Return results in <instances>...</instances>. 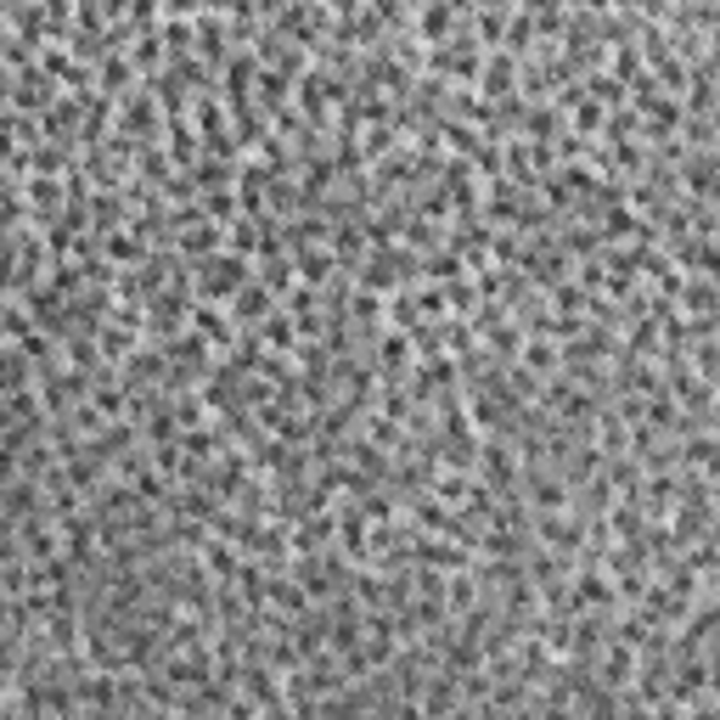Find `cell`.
Listing matches in <instances>:
<instances>
[{
	"instance_id": "obj_1",
	"label": "cell",
	"mask_w": 720,
	"mask_h": 720,
	"mask_svg": "<svg viewBox=\"0 0 720 720\" xmlns=\"http://www.w3.org/2000/svg\"><path fill=\"white\" fill-rule=\"evenodd\" d=\"M253 282V253H237V248H220V253H209V259H198V270H192V288H198V299H237L242 288Z\"/></svg>"
},
{
	"instance_id": "obj_2",
	"label": "cell",
	"mask_w": 720,
	"mask_h": 720,
	"mask_svg": "<svg viewBox=\"0 0 720 720\" xmlns=\"http://www.w3.org/2000/svg\"><path fill=\"white\" fill-rule=\"evenodd\" d=\"M231 316H237V327H259V321H270V316H277V293H270L259 277L231 299Z\"/></svg>"
},
{
	"instance_id": "obj_3",
	"label": "cell",
	"mask_w": 720,
	"mask_h": 720,
	"mask_svg": "<svg viewBox=\"0 0 720 720\" xmlns=\"http://www.w3.org/2000/svg\"><path fill=\"white\" fill-rule=\"evenodd\" d=\"M417 29H422V40H439V34L450 29V0H428L422 18H417Z\"/></svg>"
},
{
	"instance_id": "obj_4",
	"label": "cell",
	"mask_w": 720,
	"mask_h": 720,
	"mask_svg": "<svg viewBox=\"0 0 720 720\" xmlns=\"http://www.w3.org/2000/svg\"><path fill=\"white\" fill-rule=\"evenodd\" d=\"M518 360H523L529 372H540V378H547V372L558 367V349H552V343H523V349H518Z\"/></svg>"
}]
</instances>
